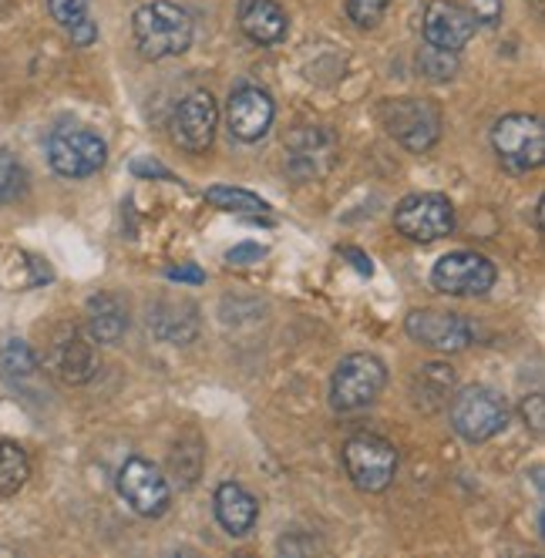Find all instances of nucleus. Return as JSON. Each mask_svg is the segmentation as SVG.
Masks as SVG:
<instances>
[{
  "instance_id": "nucleus-1",
  "label": "nucleus",
  "mask_w": 545,
  "mask_h": 558,
  "mask_svg": "<svg viewBox=\"0 0 545 558\" xmlns=\"http://www.w3.org/2000/svg\"><path fill=\"white\" fill-rule=\"evenodd\" d=\"M132 34L142 58H175L192 45V17L179 4H169V0H152V4H142L135 11Z\"/></svg>"
},
{
  "instance_id": "nucleus-2",
  "label": "nucleus",
  "mask_w": 545,
  "mask_h": 558,
  "mask_svg": "<svg viewBox=\"0 0 545 558\" xmlns=\"http://www.w3.org/2000/svg\"><path fill=\"white\" fill-rule=\"evenodd\" d=\"M343 468H347V477L361 492L377 495L384 488H391V482H395L398 448L377 434H354L343 445Z\"/></svg>"
},
{
  "instance_id": "nucleus-3",
  "label": "nucleus",
  "mask_w": 545,
  "mask_h": 558,
  "mask_svg": "<svg viewBox=\"0 0 545 558\" xmlns=\"http://www.w3.org/2000/svg\"><path fill=\"white\" fill-rule=\"evenodd\" d=\"M492 145L509 172H532L545 158V129L535 114H505L492 129Z\"/></svg>"
},
{
  "instance_id": "nucleus-4",
  "label": "nucleus",
  "mask_w": 545,
  "mask_h": 558,
  "mask_svg": "<svg viewBox=\"0 0 545 558\" xmlns=\"http://www.w3.org/2000/svg\"><path fill=\"white\" fill-rule=\"evenodd\" d=\"M380 122L387 135L411 151H427L441 138V111L424 98H395L380 105Z\"/></svg>"
},
{
  "instance_id": "nucleus-5",
  "label": "nucleus",
  "mask_w": 545,
  "mask_h": 558,
  "mask_svg": "<svg viewBox=\"0 0 545 558\" xmlns=\"http://www.w3.org/2000/svg\"><path fill=\"white\" fill-rule=\"evenodd\" d=\"M505 424H509V408L488 387H464L451 401V427L464 441H492L495 434L505 430Z\"/></svg>"
},
{
  "instance_id": "nucleus-6",
  "label": "nucleus",
  "mask_w": 545,
  "mask_h": 558,
  "mask_svg": "<svg viewBox=\"0 0 545 558\" xmlns=\"http://www.w3.org/2000/svg\"><path fill=\"white\" fill-rule=\"evenodd\" d=\"M387 384V367L374 353H350L337 364L334 384H330V401L337 411H358L377 401V393Z\"/></svg>"
},
{
  "instance_id": "nucleus-7",
  "label": "nucleus",
  "mask_w": 545,
  "mask_h": 558,
  "mask_svg": "<svg viewBox=\"0 0 545 558\" xmlns=\"http://www.w3.org/2000/svg\"><path fill=\"white\" fill-rule=\"evenodd\" d=\"M395 229L408 235L411 243H435V239L451 235L455 229V209L448 195L441 192H414L401 198L395 209Z\"/></svg>"
},
{
  "instance_id": "nucleus-8",
  "label": "nucleus",
  "mask_w": 545,
  "mask_h": 558,
  "mask_svg": "<svg viewBox=\"0 0 545 558\" xmlns=\"http://www.w3.org/2000/svg\"><path fill=\"white\" fill-rule=\"evenodd\" d=\"M108 158L105 142L88 129H58L48 142V162L61 179H88Z\"/></svg>"
},
{
  "instance_id": "nucleus-9",
  "label": "nucleus",
  "mask_w": 545,
  "mask_h": 558,
  "mask_svg": "<svg viewBox=\"0 0 545 558\" xmlns=\"http://www.w3.org/2000/svg\"><path fill=\"white\" fill-rule=\"evenodd\" d=\"M495 263L479 253H448L435 263L432 283L448 296H485L495 287Z\"/></svg>"
},
{
  "instance_id": "nucleus-10",
  "label": "nucleus",
  "mask_w": 545,
  "mask_h": 558,
  "mask_svg": "<svg viewBox=\"0 0 545 558\" xmlns=\"http://www.w3.org/2000/svg\"><path fill=\"white\" fill-rule=\"evenodd\" d=\"M119 495L142 518H159L169 511L172 492L162 471L145 458H129L119 471Z\"/></svg>"
},
{
  "instance_id": "nucleus-11",
  "label": "nucleus",
  "mask_w": 545,
  "mask_h": 558,
  "mask_svg": "<svg viewBox=\"0 0 545 558\" xmlns=\"http://www.w3.org/2000/svg\"><path fill=\"white\" fill-rule=\"evenodd\" d=\"M216 125H219V108L213 101L209 92H192L189 98L179 101L175 114H172V138L179 148L203 155L209 151L213 138H216Z\"/></svg>"
},
{
  "instance_id": "nucleus-12",
  "label": "nucleus",
  "mask_w": 545,
  "mask_h": 558,
  "mask_svg": "<svg viewBox=\"0 0 545 558\" xmlns=\"http://www.w3.org/2000/svg\"><path fill=\"white\" fill-rule=\"evenodd\" d=\"M404 330L421 347H432L441 353H458L472 343L469 320L458 313H441V310H414L404 320Z\"/></svg>"
},
{
  "instance_id": "nucleus-13",
  "label": "nucleus",
  "mask_w": 545,
  "mask_h": 558,
  "mask_svg": "<svg viewBox=\"0 0 545 558\" xmlns=\"http://www.w3.org/2000/svg\"><path fill=\"white\" fill-rule=\"evenodd\" d=\"M479 31V21L469 8L455 4V0H435L424 11V41L441 51H461Z\"/></svg>"
},
{
  "instance_id": "nucleus-14",
  "label": "nucleus",
  "mask_w": 545,
  "mask_h": 558,
  "mask_svg": "<svg viewBox=\"0 0 545 558\" xmlns=\"http://www.w3.org/2000/svg\"><path fill=\"white\" fill-rule=\"evenodd\" d=\"M272 114H277V108H272V98L263 88L243 85L229 95L226 122L240 142H259L272 125Z\"/></svg>"
},
{
  "instance_id": "nucleus-15",
  "label": "nucleus",
  "mask_w": 545,
  "mask_h": 558,
  "mask_svg": "<svg viewBox=\"0 0 545 558\" xmlns=\"http://www.w3.org/2000/svg\"><path fill=\"white\" fill-rule=\"evenodd\" d=\"M51 371L58 380L77 387V384H88L98 371L95 361V347L77 333V330H64L55 347H51Z\"/></svg>"
},
{
  "instance_id": "nucleus-16",
  "label": "nucleus",
  "mask_w": 545,
  "mask_h": 558,
  "mask_svg": "<svg viewBox=\"0 0 545 558\" xmlns=\"http://www.w3.org/2000/svg\"><path fill=\"white\" fill-rule=\"evenodd\" d=\"M148 330L166 343H189L199 333V310L189 300H159L148 310Z\"/></svg>"
},
{
  "instance_id": "nucleus-17",
  "label": "nucleus",
  "mask_w": 545,
  "mask_h": 558,
  "mask_svg": "<svg viewBox=\"0 0 545 558\" xmlns=\"http://www.w3.org/2000/svg\"><path fill=\"white\" fill-rule=\"evenodd\" d=\"M240 27H243V34L250 37V41L272 48V45L287 41L290 21H287V11L277 4V0H243Z\"/></svg>"
},
{
  "instance_id": "nucleus-18",
  "label": "nucleus",
  "mask_w": 545,
  "mask_h": 558,
  "mask_svg": "<svg viewBox=\"0 0 545 558\" xmlns=\"http://www.w3.org/2000/svg\"><path fill=\"white\" fill-rule=\"evenodd\" d=\"M213 505H216L219 525H222L229 535H250V532H253L256 518H259V505H256V498H253L243 485H237V482L219 485Z\"/></svg>"
},
{
  "instance_id": "nucleus-19",
  "label": "nucleus",
  "mask_w": 545,
  "mask_h": 558,
  "mask_svg": "<svg viewBox=\"0 0 545 558\" xmlns=\"http://www.w3.org/2000/svg\"><path fill=\"white\" fill-rule=\"evenodd\" d=\"M51 279V269L45 266V259H37L17 246H0V290L8 293H24L34 290Z\"/></svg>"
},
{
  "instance_id": "nucleus-20",
  "label": "nucleus",
  "mask_w": 545,
  "mask_h": 558,
  "mask_svg": "<svg viewBox=\"0 0 545 558\" xmlns=\"http://www.w3.org/2000/svg\"><path fill=\"white\" fill-rule=\"evenodd\" d=\"M334 158V135H327L324 129H300L290 138V169L303 179L310 175H324V169L317 166V158Z\"/></svg>"
},
{
  "instance_id": "nucleus-21",
  "label": "nucleus",
  "mask_w": 545,
  "mask_h": 558,
  "mask_svg": "<svg viewBox=\"0 0 545 558\" xmlns=\"http://www.w3.org/2000/svg\"><path fill=\"white\" fill-rule=\"evenodd\" d=\"M125 330H129V313L119 300L108 296V293L88 300V333H92V340L119 343L125 337Z\"/></svg>"
},
{
  "instance_id": "nucleus-22",
  "label": "nucleus",
  "mask_w": 545,
  "mask_h": 558,
  "mask_svg": "<svg viewBox=\"0 0 545 558\" xmlns=\"http://www.w3.org/2000/svg\"><path fill=\"white\" fill-rule=\"evenodd\" d=\"M31 477V461L21 445L0 441V495H17Z\"/></svg>"
},
{
  "instance_id": "nucleus-23",
  "label": "nucleus",
  "mask_w": 545,
  "mask_h": 558,
  "mask_svg": "<svg viewBox=\"0 0 545 558\" xmlns=\"http://www.w3.org/2000/svg\"><path fill=\"white\" fill-rule=\"evenodd\" d=\"M206 203L216 206V209H226V213H246V216H266L269 213V206L263 203L259 195L232 189V185H213L206 192Z\"/></svg>"
},
{
  "instance_id": "nucleus-24",
  "label": "nucleus",
  "mask_w": 545,
  "mask_h": 558,
  "mask_svg": "<svg viewBox=\"0 0 545 558\" xmlns=\"http://www.w3.org/2000/svg\"><path fill=\"white\" fill-rule=\"evenodd\" d=\"M27 195V169L17 162V155L0 148V206H14Z\"/></svg>"
},
{
  "instance_id": "nucleus-25",
  "label": "nucleus",
  "mask_w": 545,
  "mask_h": 558,
  "mask_svg": "<svg viewBox=\"0 0 545 558\" xmlns=\"http://www.w3.org/2000/svg\"><path fill=\"white\" fill-rule=\"evenodd\" d=\"M0 367H4V374H11V377H31L37 371V356L24 340L11 337L0 343Z\"/></svg>"
},
{
  "instance_id": "nucleus-26",
  "label": "nucleus",
  "mask_w": 545,
  "mask_h": 558,
  "mask_svg": "<svg viewBox=\"0 0 545 558\" xmlns=\"http://www.w3.org/2000/svg\"><path fill=\"white\" fill-rule=\"evenodd\" d=\"M417 68L424 77H432V82H445V77H451L458 71V61H455V51H441V48L424 45L417 54Z\"/></svg>"
},
{
  "instance_id": "nucleus-27",
  "label": "nucleus",
  "mask_w": 545,
  "mask_h": 558,
  "mask_svg": "<svg viewBox=\"0 0 545 558\" xmlns=\"http://www.w3.org/2000/svg\"><path fill=\"white\" fill-rule=\"evenodd\" d=\"M391 8V0H347V17L358 27H377Z\"/></svg>"
},
{
  "instance_id": "nucleus-28",
  "label": "nucleus",
  "mask_w": 545,
  "mask_h": 558,
  "mask_svg": "<svg viewBox=\"0 0 545 558\" xmlns=\"http://www.w3.org/2000/svg\"><path fill=\"white\" fill-rule=\"evenodd\" d=\"M88 8H92V0H48L51 17H55L64 31L77 27L82 21H88Z\"/></svg>"
},
{
  "instance_id": "nucleus-29",
  "label": "nucleus",
  "mask_w": 545,
  "mask_h": 558,
  "mask_svg": "<svg viewBox=\"0 0 545 558\" xmlns=\"http://www.w3.org/2000/svg\"><path fill=\"white\" fill-rule=\"evenodd\" d=\"M522 414H525V421L532 424V430L542 434V427H545V401H542V393H532V397H529V401L522 404Z\"/></svg>"
},
{
  "instance_id": "nucleus-30",
  "label": "nucleus",
  "mask_w": 545,
  "mask_h": 558,
  "mask_svg": "<svg viewBox=\"0 0 545 558\" xmlns=\"http://www.w3.org/2000/svg\"><path fill=\"white\" fill-rule=\"evenodd\" d=\"M266 256V250L263 246H253V243H243V246H237V250H229V263L232 266H250V263H259Z\"/></svg>"
},
{
  "instance_id": "nucleus-31",
  "label": "nucleus",
  "mask_w": 545,
  "mask_h": 558,
  "mask_svg": "<svg viewBox=\"0 0 545 558\" xmlns=\"http://www.w3.org/2000/svg\"><path fill=\"white\" fill-rule=\"evenodd\" d=\"M469 11H472V17L479 24H495L501 17V4H498V0H472Z\"/></svg>"
},
{
  "instance_id": "nucleus-32",
  "label": "nucleus",
  "mask_w": 545,
  "mask_h": 558,
  "mask_svg": "<svg viewBox=\"0 0 545 558\" xmlns=\"http://www.w3.org/2000/svg\"><path fill=\"white\" fill-rule=\"evenodd\" d=\"M166 276L179 279V283H206V272L199 266H169Z\"/></svg>"
},
{
  "instance_id": "nucleus-33",
  "label": "nucleus",
  "mask_w": 545,
  "mask_h": 558,
  "mask_svg": "<svg viewBox=\"0 0 545 558\" xmlns=\"http://www.w3.org/2000/svg\"><path fill=\"white\" fill-rule=\"evenodd\" d=\"M68 34H71V41H74V45H82V48H88V45L95 41V37H98V31H95L92 17H88V21H82L77 27H71Z\"/></svg>"
},
{
  "instance_id": "nucleus-34",
  "label": "nucleus",
  "mask_w": 545,
  "mask_h": 558,
  "mask_svg": "<svg viewBox=\"0 0 545 558\" xmlns=\"http://www.w3.org/2000/svg\"><path fill=\"white\" fill-rule=\"evenodd\" d=\"M138 175H159V179H166V182H172V172L169 169H162L159 162H142V158H138V162L132 166Z\"/></svg>"
},
{
  "instance_id": "nucleus-35",
  "label": "nucleus",
  "mask_w": 545,
  "mask_h": 558,
  "mask_svg": "<svg viewBox=\"0 0 545 558\" xmlns=\"http://www.w3.org/2000/svg\"><path fill=\"white\" fill-rule=\"evenodd\" d=\"M343 256L354 259L358 272H364V276H371V272H374V266H371V256H364V253H358V250H343Z\"/></svg>"
}]
</instances>
